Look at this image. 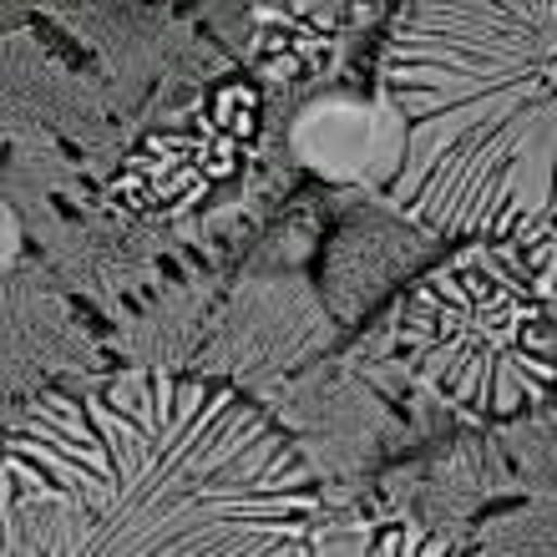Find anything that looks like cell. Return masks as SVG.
<instances>
[{
  "label": "cell",
  "mask_w": 557,
  "mask_h": 557,
  "mask_svg": "<svg viewBox=\"0 0 557 557\" xmlns=\"http://www.w3.org/2000/svg\"><path fill=\"white\" fill-rule=\"evenodd\" d=\"M5 471L72 512L76 557L314 553V471L269 411L219 381L133 370L97 396L30 400Z\"/></svg>",
  "instance_id": "6da1fadb"
},
{
  "label": "cell",
  "mask_w": 557,
  "mask_h": 557,
  "mask_svg": "<svg viewBox=\"0 0 557 557\" xmlns=\"http://www.w3.org/2000/svg\"><path fill=\"white\" fill-rule=\"evenodd\" d=\"M400 158L381 198L441 238L517 244L553 219L557 11L543 0L406 5L381 57Z\"/></svg>",
  "instance_id": "7a4b0ae2"
},
{
  "label": "cell",
  "mask_w": 557,
  "mask_h": 557,
  "mask_svg": "<svg viewBox=\"0 0 557 557\" xmlns=\"http://www.w3.org/2000/svg\"><path fill=\"white\" fill-rule=\"evenodd\" d=\"M396 345L425 385L467 411L543 406L553 391V274L528 284L502 269V249H476L416 289Z\"/></svg>",
  "instance_id": "3957f363"
},
{
  "label": "cell",
  "mask_w": 557,
  "mask_h": 557,
  "mask_svg": "<svg viewBox=\"0 0 557 557\" xmlns=\"http://www.w3.org/2000/svg\"><path fill=\"white\" fill-rule=\"evenodd\" d=\"M259 127V97L249 82H223L213 91V133L219 137H253Z\"/></svg>",
  "instance_id": "277c9868"
}]
</instances>
